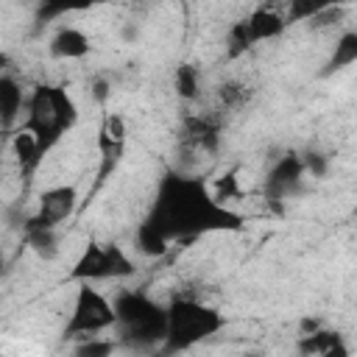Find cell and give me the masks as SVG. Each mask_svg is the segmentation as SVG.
Instances as JSON below:
<instances>
[{"instance_id": "obj_1", "label": "cell", "mask_w": 357, "mask_h": 357, "mask_svg": "<svg viewBox=\"0 0 357 357\" xmlns=\"http://www.w3.org/2000/svg\"><path fill=\"white\" fill-rule=\"evenodd\" d=\"M167 240H187L209 231H237L243 218L229 206L218 204L212 187L204 178L167 173L159 181L156 201L145 218Z\"/></svg>"}, {"instance_id": "obj_2", "label": "cell", "mask_w": 357, "mask_h": 357, "mask_svg": "<svg viewBox=\"0 0 357 357\" xmlns=\"http://www.w3.org/2000/svg\"><path fill=\"white\" fill-rule=\"evenodd\" d=\"M75 123H78V106L73 95L56 84H36L28 95L25 120L20 128L31 131L39 139L42 151L47 153L70 128H75Z\"/></svg>"}, {"instance_id": "obj_3", "label": "cell", "mask_w": 357, "mask_h": 357, "mask_svg": "<svg viewBox=\"0 0 357 357\" xmlns=\"http://www.w3.org/2000/svg\"><path fill=\"white\" fill-rule=\"evenodd\" d=\"M117 312V332L126 346L134 349H153L162 346L167 337V307L153 301L142 290H120L114 298Z\"/></svg>"}, {"instance_id": "obj_4", "label": "cell", "mask_w": 357, "mask_h": 357, "mask_svg": "<svg viewBox=\"0 0 357 357\" xmlns=\"http://www.w3.org/2000/svg\"><path fill=\"white\" fill-rule=\"evenodd\" d=\"M223 326H226V318L218 307L190 296H176L167 304V337L162 343V351L165 354L187 351L215 337Z\"/></svg>"}, {"instance_id": "obj_5", "label": "cell", "mask_w": 357, "mask_h": 357, "mask_svg": "<svg viewBox=\"0 0 357 357\" xmlns=\"http://www.w3.org/2000/svg\"><path fill=\"white\" fill-rule=\"evenodd\" d=\"M117 326V312H114V301L98 290L95 284L84 282L75 287V298H73V310L70 318L64 324L61 337L64 340H84V337H98L106 329Z\"/></svg>"}, {"instance_id": "obj_6", "label": "cell", "mask_w": 357, "mask_h": 357, "mask_svg": "<svg viewBox=\"0 0 357 357\" xmlns=\"http://www.w3.org/2000/svg\"><path fill=\"white\" fill-rule=\"evenodd\" d=\"M134 259L123 251L117 243H86L81 257L73 262V271L67 273L70 282H109V279H128L134 276Z\"/></svg>"}, {"instance_id": "obj_7", "label": "cell", "mask_w": 357, "mask_h": 357, "mask_svg": "<svg viewBox=\"0 0 357 357\" xmlns=\"http://www.w3.org/2000/svg\"><path fill=\"white\" fill-rule=\"evenodd\" d=\"M78 209V192L73 184H56L47 187L39 195L36 212L25 220V226H39V229H59V223H64L67 218H73V212Z\"/></svg>"}, {"instance_id": "obj_8", "label": "cell", "mask_w": 357, "mask_h": 357, "mask_svg": "<svg viewBox=\"0 0 357 357\" xmlns=\"http://www.w3.org/2000/svg\"><path fill=\"white\" fill-rule=\"evenodd\" d=\"M304 162H301V153L296 151H287L282 153L279 159H273L268 176H265V198L271 204H279L290 195H296L301 190V181H304Z\"/></svg>"}, {"instance_id": "obj_9", "label": "cell", "mask_w": 357, "mask_h": 357, "mask_svg": "<svg viewBox=\"0 0 357 357\" xmlns=\"http://www.w3.org/2000/svg\"><path fill=\"white\" fill-rule=\"evenodd\" d=\"M126 120L117 112H106L100 126H98V153H100V167H98V181H106L109 173L120 165L123 151H126Z\"/></svg>"}, {"instance_id": "obj_10", "label": "cell", "mask_w": 357, "mask_h": 357, "mask_svg": "<svg viewBox=\"0 0 357 357\" xmlns=\"http://www.w3.org/2000/svg\"><path fill=\"white\" fill-rule=\"evenodd\" d=\"M178 142L192 153H215L220 142V123L212 114H184Z\"/></svg>"}, {"instance_id": "obj_11", "label": "cell", "mask_w": 357, "mask_h": 357, "mask_svg": "<svg viewBox=\"0 0 357 357\" xmlns=\"http://www.w3.org/2000/svg\"><path fill=\"white\" fill-rule=\"evenodd\" d=\"M47 50H50L53 59L78 61V59H86V56H89L92 42H89V36H86L78 25H61V28H56V33L50 36Z\"/></svg>"}, {"instance_id": "obj_12", "label": "cell", "mask_w": 357, "mask_h": 357, "mask_svg": "<svg viewBox=\"0 0 357 357\" xmlns=\"http://www.w3.org/2000/svg\"><path fill=\"white\" fill-rule=\"evenodd\" d=\"M25 106H28V95L22 92V84L11 73H3L0 75V126L6 134L14 128Z\"/></svg>"}, {"instance_id": "obj_13", "label": "cell", "mask_w": 357, "mask_h": 357, "mask_svg": "<svg viewBox=\"0 0 357 357\" xmlns=\"http://www.w3.org/2000/svg\"><path fill=\"white\" fill-rule=\"evenodd\" d=\"M8 145H11V156H14V162H17L20 173H22V178H31V176L36 173V167L42 165V159H45V151H42L39 139H36L31 131L20 128V131L11 134Z\"/></svg>"}, {"instance_id": "obj_14", "label": "cell", "mask_w": 357, "mask_h": 357, "mask_svg": "<svg viewBox=\"0 0 357 357\" xmlns=\"http://www.w3.org/2000/svg\"><path fill=\"white\" fill-rule=\"evenodd\" d=\"M245 20H248L257 42L279 39L287 31V20H284V14L276 6H257V8H251V14Z\"/></svg>"}, {"instance_id": "obj_15", "label": "cell", "mask_w": 357, "mask_h": 357, "mask_svg": "<svg viewBox=\"0 0 357 357\" xmlns=\"http://www.w3.org/2000/svg\"><path fill=\"white\" fill-rule=\"evenodd\" d=\"M357 61V31H343L321 70V75H332V73H340L346 67H351Z\"/></svg>"}, {"instance_id": "obj_16", "label": "cell", "mask_w": 357, "mask_h": 357, "mask_svg": "<svg viewBox=\"0 0 357 357\" xmlns=\"http://www.w3.org/2000/svg\"><path fill=\"white\" fill-rule=\"evenodd\" d=\"M22 234H25V243H28V248L39 257V259H45V262H53L59 254H61V248H59V234H56V229H39V226H22Z\"/></svg>"}, {"instance_id": "obj_17", "label": "cell", "mask_w": 357, "mask_h": 357, "mask_svg": "<svg viewBox=\"0 0 357 357\" xmlns=\"http://www.w3.org/2000/svg\"><path fill=\"white\" fill-rule=\"evenodd\" d=\"M223 45H226V56H229V59H240V56H245V53L257 45L254 31H251V25H248L245 17H243V20H234V22L229 25Z\"/></svg>"}, {"instance_id": "obj_18", "label": "cell", "mask_w": 357, "mask_h": 357, "mask_svg": "<svg viewBox=\"0 0 357 357\" xmlns=\"http://www.w3.org/2000/svg\"><path fill=\"white\" fill-rule=\"evenodd\" d=\"M134 240H137V251L145 254V257H165L170 251V240L156 229L151 226L148 220H142L134 231Z\"/></svg>"}, {"instance_id": "obj_19", "label": "cell", "mask_w": 357, "mask_h": 357, "mask_svg": "<svg viewBox=\"0 0 357 357\" xmlns=\"http://www.w3.org/2000/svg\"><path fill=\"white\" fill-rule=\"evenodd\" d=\"M337 340H343L340 332L335 329H318V332H310V335H298L296 340V349H298V357H321L329 346H335Z\"/></svg>"}, {"instance_id": "obj_20", "label": "cell", "mask_w": 357, "mask_h": 357, "mask_svg": "<svg viewBox=\"0 0 357 357\" xmlns=\"http://www.w3.org/2000/svg\"><path fill=\"white\" fill-rule=\"evenodd\" d=\"M215 95H218L220 109H226V112H237V109H243V106L248 103V98H251V86H248L245 81L229 78V81H223V84L218 86Z\"/></svg>"}, {"instance_id": "obj_21", "label": "cell", "mask_w": 357, "mask_h": 357, "mask_svg": "<svg viewBox=\"0 0 357 357\" xmlns=\"http://www.w3.org/2000/svg\"><path fill=\"white\" fill-rule=\"evenodd\" d=\"M173 86H176V95H178L181 100H195V98H198V89H201L198 67H192V64H178V67H176V75H173Z\"/></svg>"}, {"instance_id": "obj_22", "label": "cell", "mask_w": 357, "mask_h": 357, "mask_svg": "<svg viewBox=\"0 0 357 357\" xmlns=\"http://www.w3.org/2000/svg\"><path fill=\"white\" fill-rule=\"evenodd\" d=\"M117 351V340L112 337H84V340H75L73 346V357H114Z\"/></svg>"}, {"instance_id": "obj_23", "label": "cell", "mask_w": 357, "mask_h": 357, "mask_svg": "<svg viewBox=\"0 0 357 357\" xmlns=\"http://www.w3.org/2000/svg\"><path fill=\"white\" fill-rule=\"evenodd\" d=\"M212 187V195H215V201L218 204H223L226 206V201H231L234 195H240V187H237V176L234 173H226V176H220L215 184H209Z\"/></svg>"}, {"instance_id": "obj_24", "label": "cell", "mask_w": 357, "mask_h": 357, "mask_svg": "<svg viewBox=\"0 0 357 357\" xmlns=\"http://www.w3.org/2000/svg\"><path fill=\"white\" fill-rule=\"evenodd\" d=\"M343 20V6H332V3H326L307 25L312 28V31H321V28H332V25H337Z\"/></svg>"}, {"instance_id": "obj_25", "label": "cell", "mask_w": 357, "mask_h": 357, "mask_svg": "<svg viewBox=\"0 0 357 357\" xmlns=\"http://www.w3.org/2000/svg\"><path fill=\"white\" fill-rule=\"evenodd\" d=\"M301 162H304V173L312 176V178H324L329 173V159L318 151H307L301 153Z\"/></svg>"}, {"instance_id": "obj_26", "label": "cell", "mask_w": 357, "mask_h": 357, "mask_svg": "<svg viewBox=\"0 0 357 357\" xmlns=\"http://www.w3.org/2000/svg\"><path fill=\"white\" fill-rule=\"evenodd\" d=\"M321 357H351V351H349V346H346V340H337L335 346H329Z\"/></svg>"}, {"instance_id": "obj_27", "label": "cell", "mask_w": 357, "mask_h": 357, "mask_svg": "<svg viewBox=\"0 0 357 357\" xmlns=\"http://www.w3.org/2000/svg\"><path fill=\"white\" fill-rule=\"evenodd\" d=\"M92 95H95L98 103H106V98H109V84H106L103 78H98V81L92 84Z\"/></svg>"}, {"instance_id": "obj_28", "label": "cell", "mask_w": 357, "mask_h": 357, "mask_svg": "<svg viewBox=\"0 0 357 357\" xmlns=\"http://www.w3.org/2000/svg\"><path fill=\"white\" fill-rule=\"evenodd\" d=\"M318 329H321V324L315 318H304L301 321V335H310V332H318Z\"/></svg>"}]
</instances>
